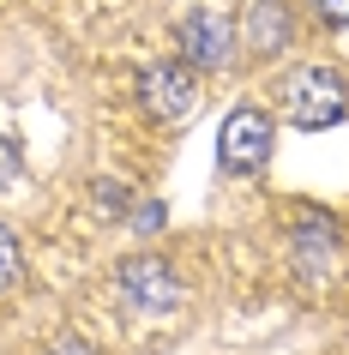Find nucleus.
Segmentation results:
<instances>
[{
  "instance_id": "1",
  "label": "nucleus",
  "mask_w": 349,
  "mask_h": 355,
  "mask_svg": "<svg viewBox=\"0 0 349 355\" xmlns=\"http://www.w3.org/2000/svg\"><path fill=\"white\" fill-rule=\"evenodd\" d=\"M283 109H289L295 127H331L337 114L349 109V78L337 67H307V73H295L283 85Z\"/></svg>"
},
{
  "instance_id": "2",
  "label": "nucleus",
  "mask_w": 349,
  "mask_h": 355,
  "mask_svg": "<svg viewBox=\"0 0 349 355\" xmlns=\"http://www.w3.org/2000/svg\"><path fill=\"white\" fill-rule=\"evenodd\" d=\"M145 109L157 121H187V114L199 109V67L193 60H163V67H151L145 73Z\"/></svg>"
},
{
  "instance_id": "3",
  "label": "nucleus",
  "mask_w": 349,
  "mask_h": 355,
  "mask_svg": "<svg viewBox=\"0 0 349 355\" xmlns=\"http://www.w3.org/2000/svg\"><path fill=\"white\" fill-rule=\"evenodd\" d=\"M217 157H223V168H235V175L265 168V157H271V121L259 109H235L223 121V132H217Z\"/></svg>"
},
{
  "instance_id": "4",
  "label": "nucleus",
  "mask_w": 349,
  "mask_h": 355,
  "mask_svg": "<svg viewBox=\"0 0 349 355\" xmlns=\"http://www.w3.org/2000/svg\"><path fill=\"white\" fill-rule=\"evenodd\" d=\"M121 289H127L139 307H181V277L169 271L163 259H127L121 265Z\"/></svg>"
},
{
  "instance_id": "5",
  "label": "nucleus",
  "mask_w": 349,
  "mask_h": 355,
  "mask_svg": "<svg viewBox=\"0 0 349 355\" xmlns=\"http://www.w3.org/2000/svg\"><path fill=\"white\" fill-rule=\"evenodd\" d=\"M181 49H187L193 67H223L229 49H235V24L223 19V12H193L181 24Z\"/></svg>"
},
{
  "instance_id": "6",
  "label": "nucleus",
  "mask_w": 349,
  "mask_h": 355,
  "mask_svg": "<svg viewBox=\"0 0 349 355\" xmlns=\"http://www.w3.org/2000/svg\"><path fill=\"white\" fill-rule=\"evenodd\" d=\"M289 37H295V24H289L283 0H253L247 6V42H253V55H277Z\"/></svg>"
},
{
  "instance_id": "7",
  "label": "nucleus",
  "mask_w": 349,
  "mask_h": 355,
  "mask_svg": "<svg viewBox=\"0 0 349 355\" xmlns=\"http://www.w3.org/2000/svg\"><path fill=\"white\" fill-rule=\"evenodd\" d=\"M19 271H24V253H19V241H12V229H0V289H12Z\"/></svg>"
},
{
  "instance_id": "8",
  "label": "nucleus",
  "mask_w": 349,
  "mask_h": 355,
  "mask_svg": "<svg viewBox=\"0 0 349 355\" xmlns=\"http://www.w3.org/2000/svg\"><path fill=\"white\" fill-rule=\"evenodd\" d=\"M12 181H19V145L0 132V187H12Z\"/></svg>"
},
{
  "instance_id": "9",
  "label": "nucleus",
  "mask_w": 349,
  "mask_h": 355,
  "mask_svg": "<svg viewBox=\"0 0 349 355\" xmlns=\"http://www.w3.org/2000/svg\"><path fill=\"white\" fill-rule=\"evenodd\" d=\"M313 6H319L325 24H349V0H313Z\"/></svg>"
},
{
  "instance_id": "10",
  "label": "nucleus",
  "mask_w": 349,
  "mask_h": 355,
  "mask_svg": "<svg viewBox=\"0 0 349 355\" xmlns=\"http://www.w3.org/2000/svg\"><path fill=\"white\" fill-rule=\"evenodd\" d=\"M55 355H96L91 343H78V337H67V343H55Z\"/></svg>"
}]
</instances>
